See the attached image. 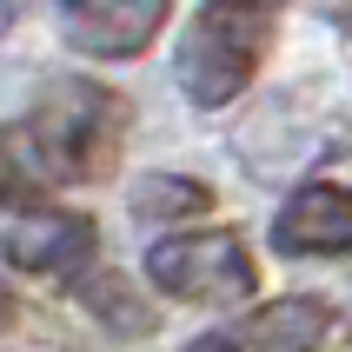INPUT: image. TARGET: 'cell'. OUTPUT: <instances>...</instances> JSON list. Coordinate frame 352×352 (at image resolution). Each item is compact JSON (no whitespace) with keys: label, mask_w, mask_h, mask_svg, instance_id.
<instances>
[{"label":"cell","mask_w":352,"mask_h":352,"mask_svg":"<svg viewBox=\"0 0 352 352\" xmlns=\"http://www.w3.org/2000/svg\"><path fill=\"white\" fill-rule=\"evenodd\" d=\"M146 273H153L160 293H173V299H206V306H246L253 299L246 239L226 233V226L186 233V239H160L146 253Z\"/></svg>","instance_id":"6da1fadb"},{"label":"cell","mask_w":352,"mask_h":352,"mask_svg":"<svg viewBox=\"0 0 352 352\" xmlns=\"http://www.w3.org/2000/svg\"><path fill=\"white\" fill-rule=\"evenodd\" d=\"M253 54H259V14H246V7H206V27L186 34L173 74H179L193 107H226L246 87V74H253Z\"/></svg>","instance_id":"7a4b0ae2"},{"label":"cell","mask_w":352,"mask_h":352,"mask_svg":"<svg viewBox=\"0 0 352 352\" xmlns=\"http://www.w3.org/2000/svg\"><path fill=\"white\" fill-rule=\"evenodd\" d=\"M0 253L20 273H67L94 253V219L67 213V206H20L0 219Z\"/></svg>","instance_id":"3957f363"},{"label":"cell","mask_w":352,"mask_h":352,"mask_svg":"<svg viewBox=\"0 0 352 352\" xmlns=\"http://www.w3.org/2000/svg\"><path fill=\"white\" fill-rule=\"evenodd\" d=\"M67 40L87 54L126 60L166 27V0H67Z\"/></svg>","instance_id":"277c9868"},{"label":"cell","mask_w":352,"mask_h":352,"mask_svg":"<svg viewBox=\"0 0 352 352\" xmlns=\"http://www.w3.org/2000/svg\"><path fill=\"white\" fill-rule=\"evenodd\" d=\"M273 246L279 253H352V193L346 186H306L286 199V213L273 219Z\"/></svg>","instance_id":"5b68a950"},{"label":"cell","mask_w":352,"mask_h":352,"mask_svg":"<svg viewBox=\"0 0 352 352\" xmlns=\"http://www.w3.org/2000/svg\"><path fill=\"white\" fill-rule=\"evenodd\" d=\"M54 179H67V160H60L54 133H47L40 120L0 133V199H34V193H47Z\"/></svg>","instance_id":"8992f818"},{"label":"cell","mask_w":352,"mask_h":352,"mask_svg":"<svg viewBox=\"0 0 352 352\" xmlns=\"http://www.w3.org/2000/svg\"><path fill=\"white\" fill-rule=\"evenodd\" d=\"M326 333H333L326 299H279V306H259L253 319H239L233 333H219L213 346H319Z\"/></svg>","instance_id":"52a82bcc"},{"label":"cell","mask_w":352,"mask_h":352,"mask_svg":"<svg viewBox=\"0 0 352 352\" xmlns=\"http://www.w3.org/2000/svg\"><path fill=\"white\" fill-rule=\"evenodd\" d=\"M80 306H87L94 319H107L113 333H126V339H133V333H153V313H140L133 286H126L120 273H100V279H87V286H80Z\"/></svg>","instance_id":"ba28073f"},{"label":"cell","mask_w":352,"mask_h":352,"mask_svg":"<svg viewBox=\"0 0 352 352\" xmlns=\"http://www.w3.org/2000/svg\"><path fill=\"white\" fill-rule=\"evenodd\" d=\"M206 186H199V179H179V173H146L133 186V213L140 219H186V213H199V206H206Z\"/></svg>","instance_id":"9c48e42d"},{"label":"cell","mask_w":352,"mask_h":352,"mask_svg":"<svg viewBox=\"0 0 352 352\" xmlns=\"http://www.w3.org/2000/svg\"><path fill=\"white\" fill-rule=\"evenodd\" d=\"M206 7H246V14H266V7H279V0H206Z\"/></svg>","instance_id":"30bf717a"},{"label":"cell","mask_w":352,"mask_h":352,"mask_svg":"<svg viewBox=\"0 0 352 352\" xmlns=\"http://www.w3.org/2000/svg\"><path fill=\"white\" fill-rule=\"evenodd\" d=\"M7 319H14V293L0 286V333H7Z\"/></svg>","instance_id":"8fae6325"}]
</instances>
